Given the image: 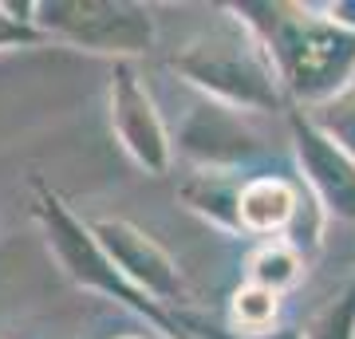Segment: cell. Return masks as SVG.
I'll return each mask as SVG.
<instances>
[{"label": "cell", "instance_id": "1", "mask_svg": "<svg viewBox=\"0 0 355 339\" xmlns=\"http://www.w3.org/2000/svg\"><path fill=\"white\" fill-rule=\"evenodd\" d=\"M280 60L292 87L304 95H328L355 67V36L336 24L296 20L280 36Z\"/></svg>", "mask_w": 355, "mask_h": 339}, {"label": "cell", "instance_id": "2", "mask_svg": "<svg viewBox=\"0 0 355 339\" xmlns=\"http://www.w3.org/2000/svg\"><path fill=\"white\" fill-rule=\"evenodd\" d=\"M300 158L308 166V177L316 182V189L328 198L331 209L355 217V166H352V158L328 134H312V130H300Z\"/></svg>", "mask_w": 355, "mask_h": 339}, {"label": "cell", "instance_id": "3", "mask_svg": "<svg viewBox=\"0 0 355 339\" xmlns=\"http://www.w3.org/2000/svg\"><path fill=\"white\" fill-rule=\"evenodd\" d=\"M237 209H241V221L257 233H268V229H280L296 214V193H292L280 177H261L253 186L241 193L237 201Z\"/></svg>", "mask_w": 355, "mask_h": 339}, {"label": "cell", "instance_id": "4", "mask_svg": "<svg viewBox=\"0 0 355 339\" xmlns=\"http://www.w3.org/2000/svg\"><path fill=\"white\" fill-rule=\"evenodd\" d=\"M296 268H300V261H296V252H292L288 245H268V249L253 261V280L261 288L277 292L280 284H292V280H296Z\"/></svg>", "mask_w": 355, "mask_h": 339}, {"label": "cell", "instance_id": "5", "mask_svg": "<svg viewBox=\"0 0 355 339\" xmlns=\"http://www.w3.org/2000/svg\"><path fill=\"white\" fill-rule=\"evenodd\" d=\"M233 315H237V324L241 327L261 331V327H268L272 324V315H277V292L261 288V284L241 288L237 296H233Z\"/></svg>", "mask_w": 355, "mask_h": 339}, {"label": "cell", "instance_id": "6", "mask_svg": "<svg viewBox=\"0 0 355 339\" xmlns=\"http://www.w3.org/2000/svg\"><path fill=\"white\" fill-rule=\"evenodd\" d=\"M352 324H355V288L320 315L316 327H312V339H352Z\"/></svg>", "mask_w": 355, "mask_h": 339}, {"label": "cell", "instance_id": "7", "mask_svg": "<svg viewBox=\"0 0 355 339\" xmlns=\"http://www.w3.org/2000/svg\"><path fill=\"white\" fill-rule=\"evenodd\" d=\"M280 339H296V336H292V331H288V336H280Z\"/></svg>", "mask_w": 355, "mask_h": 339}]
</instances>
